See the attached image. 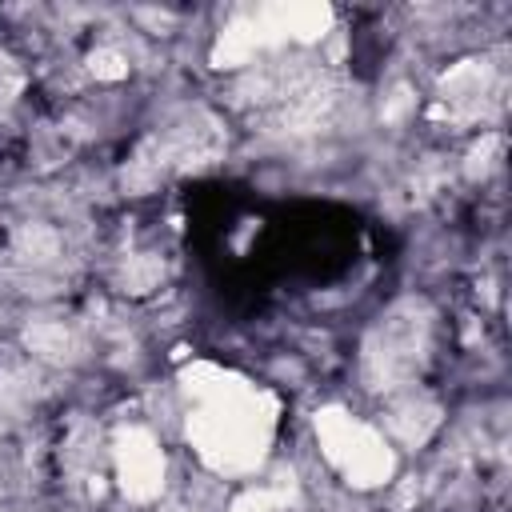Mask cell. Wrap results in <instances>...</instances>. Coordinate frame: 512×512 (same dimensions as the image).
I'll return each mask as SVG.
<instances>
[{"label":"cell","instance_id":"277c9868","mask_svg":"<svg viewBox=\"0 0 512 512\" xmlns=\"http://www.w3.org/2000/svg\"><path fill=\"white\" fill-rule=\"evenodd\" d=\"M116 468H120V488L132 500H152L164 480V456L156 440L144 428H128L116 440Z\"/></svg>","mask_w":512,"mask_h":512},{"label":"cell","instance_id":"30bf717a","mask_svg":"<svg viewBox=\"0 0 512 512\" xmlns=\"http://www.w3.org/2000/svg\"><path fill=\"white\" fill-rule=\"evenodd\" d=\"M92 76L96 80H120V76H128V60L116 52V48H100V52H92Z\"/></svg>","mask_w":512,"mask_h":512},{"label":"cell","instance_id":"8992f818","mask_svg":"<svg viewBox=\"0 0 512 512\" xmlns=\"http://www.w3.org/2000/svg\"><path fill=\"white\" fill-rule=\"evenodd\" d=\"M260 48H264V44H260V32H256L252 16H240V20H232V24L220 32L216 52H212V64H216V68H236V64L252 60V52H260Z\"/></svg>","mask_w":512,"mask_h":512},{"label":"cell","instance_id":"8fae6325","mask_svg":"<svg viewBox=\"0 0 512 512\" xmlns=\"http://www.w3.org/2000/svg\"><path fill=\"white\" fill-rule=\"evenodd\" d=\"M156 280H160V264H156V260H132V268H128L132 292H144V288H152Z\"/></svg>","mask_w":512,"mask_h":512},{"label":"cell","instance_id":"7a4b0ae2","mask_svg":"<svg viewBox=\"0 0 512 512\" xmlns=\"http://www.w3.org/2000/svg\"><path fill=\"white\" fill-rule=\"evenodd\" d=\"M316 436H320L328 460L340 464V472L352 484L372 488L392 476V452L384 448V440L368 424L352 420L348 412H340V408L316 412Z\"/></svg>","mask_w":512,"mask_h":512},{"label":"cell","instance_id":"5b68a950","mask_svg":"<svg viewBox=\"0 0 512 512\" xmlns=\"http://www.w3.org/2000/svg\"><path fill=\"white\" fill-rule=\"evenodd\" d=\"M488 92V64L484 60H464V64H456L444 80H440V100L444 104H452V108H468V104H476L480 96Z\"/></svg>","mask_w":512,"mask_h":512},{"label":"cell","instance_id":"3957f363","mask_svg":"<svg viewBox=\"0 0 512 512\" xmlns=\"http://www.w3.org/2000/svg\"><path fill=\"white\" fill-rule=\"evenodd\" d=\"M424 332H428V320L416 316V308L408 312H392L372 344H368V356H364V376L372 388H392L396 380L412 376L416 364H420V348H424Z\"/></svg>","mask_w":512,"mask_h":512},{"label":"cell","instance_id":"9c48e42d","mask_svg":"<svg viewBox=\"0 0 512 512\" xmlns=\"http://www.w3.org/2000/svg\"><path fill=\"white\" fill-rule=\"evenodd\" d=\"M24 340H28V348H32L36 356H44V360H68V356L76 352V336H72L64 324H32V328L24 332Z\"/></svg>","mask_w":512,"mask_h":512},{"label":"cell","instance_id":"6da1fadb","mask_svg":"<svg viewBox=\"0 0 512 512\" xmlns=\"http://www.w3.org/2000/svg\"><path fill=\"white\" fill-rule=\"evenodd\" d=\"M200 408L188 416V436L200 456L216 468H248L260 460L268 440V400L228 380L216 368H196V384H188Z\"/></svg>","mask_w":512,"mask_h":512},{"label":"cell","instance_id":"52a82bcc","mask_svg":"<svg viewBox=\"0 0 512 512\" xmlns=\"http://www.w3.org/2000/svg\"><path fill=\"white\" fill-rule=\"evenodd\" d=\"M436 408L428 404V400H404V404H396L392 408V416H388V428L404 440V444H424L428 440V432L436 428Z\"/></svg>","mask_w":512,"mask_h":512},{"label":"cell","instance_id":"7c38bea8","mask_svg":"<svg viewBox=\"0 0 512 512\" xmlns=\"http://www.w3.org/2000/svg\"><path fill=\"white\" fill-rule=\"evenodd\" d=\"M276 504H280V496L268 492V488H260V492H244V496L232 504V512H272Z\"/></svg>","mask_w":512,"mask_h":512},{"label":"cell","instance_id":"ba28073f","mask_svg":"<svg viewBox=\"0 0 512 512\" xmlns=\"http://www.w3.org/2000/svg\"><path fill=\"white\" fill-rule=\"evenodd\" d=\"M280 24H284V36L320 40L332 28V12L324 4H280Z\"/></svg>","mask_w":512,"mask_h":512}]
</instances>
